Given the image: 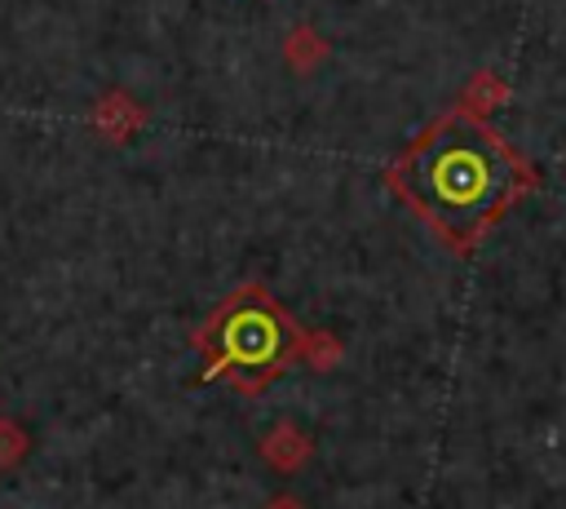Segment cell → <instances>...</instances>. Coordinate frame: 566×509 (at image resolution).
<instances>
[{
    "mask_svg": "<svg viewBox=\"0 0 566 509\" xmlns=\"http://www.w3.org/2000/svg\"><path fill=\"white\" fill-rule=\"evenodd\" d=\"M22 451H27V434H22L9 416H0V465L22 460Z\"/></svg>",
    "mask_w": 566,
    "mask_h": 509,
    "instance_id": "cell-6",
    "label": "cell"
},
{
    "mask_svg": "<svg viewBox=\"0 0 566 509\" xmlns=\"http://www.w3.org/2000/svg\"><path fill=\"white\" fill-rule=\"evenodd\" d=\"M93 124H97V133L102 137H111V142H124V137H133L137 128H142V111H137V102L133 97H102V106L93 111Z\"/></svg>",
    "mask_w": 566,
    "mask_h": 509,
    "instance_id": "cell-3",
    "label": "cell"
},
{
    "mask_svg": "<svg viewBox=\"0 0 566 509\" xmlns=\"http://www.w3.org/2000/svg\"><path fill=\"white\" fill-rule=\"evenodd\" d=\"M389 181L464 252L531 190L535 173L478 115H447L389 168Z\"/></svg>",
    "mask_w": 566,
    "mask_h": 509,
    "instance_id": "cell-1",
    "label": "cell"
},
{
    "mask_svg": "<svg viewBox=\"0 0 566 509\" xmlns=\"http://www.w3.org/2000/svg\"><path fill=\"white\" fill-rule=\"evenodd\" d=\"M195 350L203 354L208 381H230L252 394L301 354V332L265 288H239L199 328Z\"/></svg>",
    "mask_w": 566,
    "mask_h": 509,
    "instance_id": "cell-2",
    "label": "cell"
},
{
    "mask_svg": "<svg viewBox=\"0 0 566 509\" xmlns=\"http://www.w3.org/2000/svg\"><path fill=\"white\" fill-rule=\"evenodd\" d=\"M261 451L270 456V465H274V469H296V465L305 460L310 443H305V434H301L296 425H287V420H283L274 434H265V438H261Z\"/></svg>",
    "mask_w": 566,
    "mask_h": 509,
    "instance_id": "cell-4",
    "label": "cell"
},
{
    "mask_svg": "<svg viewBox=\"0 0 566 509\" xmlns=\"http://www.w3.org/2000/svg\"><path fill=\"white\" fill-rule=\"evenodd\" d=\"M318 58H323V40H318L310 27H296L292 40H287V62H292V71H314Z\"/></svg>",
    "mask_w": 566,
    "mask_h": 509,
    "instance_id": "cell-5",
    "label": "cell"
},
{
    "mask_svg": "<svg viewBox=\"0 0 566 509\" xmlns=\"http://www.w3.org/2000/svg\"><path fill=\"white\" fill-rule=\"evenodd\" d=\"M270 509H301V505H296V500H287V496H283V500H274V505H270Z\"/></svg>",
    "mask_w": 566,
    "mask_h": 509,
    "instance_id": "cell-7",
    "label": "cell"
}]
</instances>
